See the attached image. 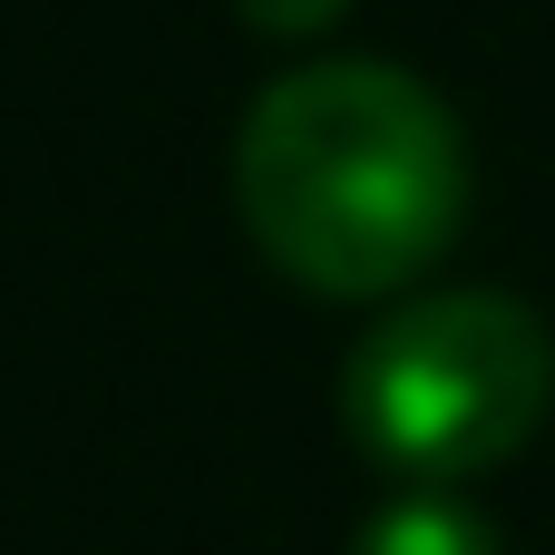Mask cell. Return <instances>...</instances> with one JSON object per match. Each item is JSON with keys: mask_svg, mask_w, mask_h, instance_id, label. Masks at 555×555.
<instances>
[{"mask_svg": "<svg viewBox=\"0 0 555 555\" xmlns=\"http://www.w3.org/2000/svg\"><path fill=\"white\" fill-rule=\"evenodd\" d=\"M234 205L273 273L332 302H380L459 244L468 137L410 68L312 59L254 98L234 137Z\"/></svg>", "mask_w": 555, "mask_h": 555, "instance_id": "obj_1", "label": "cell"}, {"mask_svg": "<svg viewBox=\"0 0 555 555\" xmlns=\"http://www.w3.org/2000/svg\"><path fill=\"white\" fill-rule=\"evenodd\" d=\"M555 410V332L517 293H420L341 361V429L400 488L507 468Z\"/></svg>", "mask_w": 555, "mask_h": 555, "instance_id": "obj_2", "label": "cell"}, {"mask_svg": "<svg viewBox=\"0 0 555 555\" xmlns=\"http://www.w3.org/2000/svg\"><path fill=\"white\" fill-rule=\"evenodd\" d=\"M351 555H498V527L459 498V488H400L361 537Z\"/></svg>", "mask_w": 555, "mask_h": 555, "instance_id": "obj_3", "label": "cell"}, {"mask_svg": "<svg viewBox=\"0 0 555 555\" xmlns=\"http://www.w3.org/2000/svg\"><path fill=\"white\" fill-rule=\"evenodd\" d=\"M254 29H273V39H312V29H332L351 0H234Z\"/></svg>", "mask_w": 555, "mask_h": 555, "instance_id": "obj_4", "label": "cell"}]
</instances>
